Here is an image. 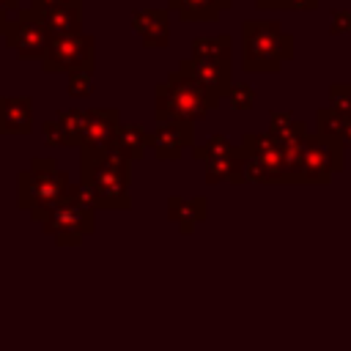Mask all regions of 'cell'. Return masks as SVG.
Returning a JSON list of instances; mask_svg holds the SVG:
<instances>
[{"label": "cell", "mask_w": 351, "mask_h": 351, "mask_svg": "<svg viewBox=\"0 0 351 351\" xmlns=\"http://www.w3.org/2000/svg\"><path fill=\"white\" fill-rule=\"evenodd\" d=\"M110 148H112L118 156H123L126 162H137V159H143L145 151L151 148V132L143 129L140 123H123V121H121V126H118L115 140H112Z\"/></svg>", "instance_id": "12"}, {"label": "cell", "mask_w": 351, "mask_h": 351, "mask_svg": "<svg viewBox=\"0 0 351 351\" xmlns=\"http://www.w3.org/2000/svg\"><path fill=\"white\" fill-rule=\"evenodd\" d=\"M33 14L49 30L52 38L71 36V33L82 30V11L80 8H47V11H33Z\"/></svg>", "instance_id": "14"}, {"label": "cell", "mask_w": 351, "mask_h": 351, "mask_svg": "<svg viewBox=\"0 0 351 351\" xmlns=\"http://www.w3.org/2000/svg\"><path fill=\"white\" fill-rule=\"evenodd\" d=\"M233 151H236V148H233L225 137H219V134L208 137L203 145H192V156H195V159H203V162H211V159L228 156V154H233Z\"/></svg>", "instance_id": "19"}, {"label": "cell", "mask_w": 351, "mask_h": 351, "mask_svg": "<svg viewBox=\"0 0 351 351\" xmlns=\"http://www.w3.org/2000/svg\"><path fill=\"white\" fill-rule=\"evenodd\" d=\"M228 5L230 0H167V11H176L181 22H211Z\"/></svg>", "instance_id": "15"}, {"label": "cell", "mask_w": 351, "mask_h": 351, "mask_svg": "<svg viewBox=\"0 0 351 351\" xmlns=\"http://www.w3.org/2000/svg\"><path fill=\"white\" fill-rule=\"evenodd\" d=\"M132 27L145 49H162L170 41V19L165 8H140L132 16Z\"/></svg>", "instance_id": "10"}, {"label": "cell", "mask_w": 351, "mask_h": 351, "mask_svg": "<svg viewBox=\"0 0 351 351\" xmlns=\"http://www.w3.org/2000/svg\"><path fill=\"white\" fill-rule=\"evenodd\" d=\"M82 0H30V11H47V8H80Z\"/></svg>", "instance_id": "22"}, {"label": "cell", "mask_w": 351, "mask_h": 351, "mask_svg": "<svg viewBox=\"0 0 351 351\" xmlns=\"http://www.w3.org/2000/svg\"><path fill=\"white\" fill-rule=\"evenodd\" d=\"M250 96H252V90H250L247 85H241V88H230V104H233L236 110L250 107Z\"/></svg>", "instance_id": "23"}, {"label": "cell", "mask_w": 351, "mask_h": 351, "mask_svg": "<svg viewBox=\"0 0 351 351\" xmlns=\"http://www.w3.org/2000/svg\"><path fill=\"white\" fill-rule=\"evenodd\" d=\"M93 63H96V38L82 30L52 38L47 55L41 58V69L47 74H69L77 69L93 71Z\"/></svg>", "instance_id": "5"}, {"label": "cell", "mask_w": 351, "mask_h": 351, "mask_svg": "<svg viewBox=\"0 0 351 351\" xmlns=\"http://www.w3.org/2000/svg\"><path fill=\"white\" fill-rule=\"evenodd\" d=\"M118 126H121V112H118V107L85 110L82 148H110L112 140H115Z\"/></svg>", "instance_id": "9"}, {"label": "cell", "mask_w": 351, "mask_h": 351, "mask_svg": "<svg viewBox=\"0 0 351 351\" xmlns=\"http://www.w3.org/2000/svg\"><path fill=\"white\" fill-rule=\"evenodd\" d=\"M192 145V123L181 118H156V126L151 132V148L156 159L173 162L181 159L184 151Z\"/></svg>", "instance_id": "7"}, {"label": "cell", "mask_w": 351, "mask_h": 351, "mask_svg": "<svg viewBox=\"0 0 351 351\" xmlns=\"http://www.w3.org/2000/svg\"><path fill=\"white\" fill-rule=\"evenodd\" d=\"M16 203L27 211L33 222L41 225V219L66 197L71 189L69 173L58 167L52 156H33L30 165L16 178Z\"/></svg>", "instance_id": "2"}, {"label": "cell", "mask_w": 351, "mask_h": 351, "mask_svg": "<svg viewBox=\"0 0 351 351\" xmlns=\"http://www.w3.org/2000/svg\"><path fill=\"white\" fill-rule=\"evenodd\" d=\"M80 186L99 208L126 211L129 197V162L112 148H80Z\"/></svg>", "instance_id": "1"}, {"label": "cell", "mask_w": 351, "mask_h": 351, "mask_svg": "<svg viewBox=\"0 0 351 351\" xmlns=\"http://www.w3.org/2000/svg\"><path fill=\"white\" fill-rule=\"evenodd\" d=\"M8 14H11V11L0 8V33H5V27H8V22H11V19H8Z\"/></svg>", "instance_id": "25"}, {"label": "cell", "mask_w": 351, "mask_h": 351, "mask_svg": "<svg viewBox=\"0 0 351 351\" xmlns=\"http://www.w3.org/2000/svg\"><path fill=\"white\" fill-rule=\"evenodd\" d=\"M167 219L173 225H178L181 233H192L197 222L206 219V197H181V195H170L167 197Z\"/></svg>", "instance_id": "13"}, {"label": "cell", "mask_w": 351, "mask_h": 351, "mask_svg": "<svg viewBox=\"0 0 351 351\" xmlns=\"http://www.w3.org/2000/svg\"><path fill=\"white\" fill-rule=\"evenodd\" d=\"M241 165L244 162L236 156V151L228 154V156L211 159V162H206V181L208 184H214V181H236L241 176Z\"/></svg>", "instance_id": "17"}, {"label": "cell", "mask_w": 351, "mask_h": 351, "mask_svg": "<svg viewBox=\"0 0 351 351\" xmlns=\"http://www.w3.org/2000/svg\"><path fill=\"white\" fill-rule=\"evenodd\" d=\"M178 71L184 77H189L195 85H200L211 99L219 101V96H225L230 90V69L228 63H214V60H195V58H184L178 63Z\"/></svg>", "instance_id": "8"}, {"label": "cell", "mask_w": 351, "mask_h": 351, "mask_svg": "<svg viewBox=\"0 0 351 351\" xmlns=\"http://www.w3.org/2000/svg\"><path fill=\"white\" fill-rule=\"evenodd\" d=\"M192 58L195 60H214L228 63L230 58V38L228 36H203L192 41Z\"/></svg>", "instance_id": "16"}, {"label": "cell", "mask_w": 351, "mask_h": 351, "mask_svg": "<svg viewBox=\"0 0 351 351\" xmlns=\"http://www.w3.org/2000/svg\"><path fill=\"white\" fill-rule=\"evenodd\" d=\"M66 90L74 99H85L93 93V71L90 69H77L66 74Z\"/></svg>", "instance_id": "20"}, {"label": "cell", "mask_w": 351, "mask_h": 351, "mask_svg": "<svg viewBox=\"0 0 351 351\" xmlns=\"http://www.w3.org/2000/svg\"><path fill=\"white\" fill-rule=\"evenodd\" d=\"M217 104H219L217 99H211L200 85H195L178 69L170 71L167 80L154 88V110H156V118H181V121L195 123L208 110H214Z\"/></svg>", "instance_id": "4"}, {"label": "cell", "mask_w": 351, "mask_h": 351, "mask_svg": "<svg viewBox=\"0 0 351 351\" xmlns=\"http://www.w3.org/2000/svg\"><path fill=\"white\" fill-rule=\"evenodd\" d=\"M96 228V206L82 192L80 184H71L66 197L41 219V230L49 233L58 247H77Z\"/></svg>", "instance_id": "3"}, {"label": "cell", "mask_w": 351, "mask_h": 351, "mask_svg": "<svg viewBox=\"0 0 351 351\" xmlns=\"http://www.w3.org/2000/svg\"><path fill=\"white\" fill-rule=\"evenodd\" d=\"M41 134H44V143H47V145H52V148L71 145V140H69V134H66V129L60 126V121H58V118H55V121H47V123L41 126Z\"/></svg>", "instance_id": "21"}, {"label": "cell", "mask_w": 351, "mask_h": 351, "mask_svg": "<svg viewBox=\"0 0 351 351\" xmlns=\"http://www.w3.org/2000/svg\"><path fill=\"white\" fill-rule=\"evenodd\" d=\"M33 129L30 96H0V134H27Z\"/></svg>", "instance_id": "11"}, {"label": "cell", "mask_w": 351, "mask_h": 351, "mask_svg": "<svg viewBox=\"0 0 351 351\" xmlns=\"http://www.w3.org/2000/svg\"><path fill=\"white\" fill-rule=\"evenodd\" d=\"M60 121V126L66 129L71 145H80L82 148V134H85V110L80 107H66V110H58L55 115Z\"/></svg>", "instance_id": "18"}, {"label": "cell", "mask_w": 351, "mask_h": 351, "mask_svg": "<svg viewBox=\"0 0 351 351\" xmlns=\"http://www.w3.org/2000/svg\"><path fill=\"white\" fill-rule=\"evenodd\" d=\"M3 38H5V47L14 49L22 60H41L49 49V41H52L49 30L36 19V14L30 8L19 11L16 19L8 22Z\"/></svg>", "instance_id": "6"}, {"label": "cell", "mask_w": 351, "mask_h": 351, "mask_svg": "<svg viewBox=\"0 0 351 351\" xmlns=\"http://www.w3.org/2000/svg\"><path fill=\"white\" fill-rule=\"evenodd\" d=\"M0 8H5V11H19V0H0Z\"/></svg>", "instance_id": "24"}]
</instances>
